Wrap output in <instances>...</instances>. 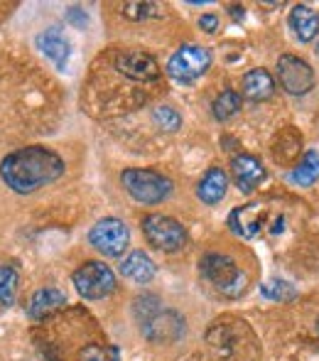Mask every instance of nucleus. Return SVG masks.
<instances>
[{
	"label": "nucleus",
	"instance_id": "1",
	"mask_svg": "<svg viewBox=\"0 0 319 361\" xmlns=\"http://www.w3.org/2000/svg\"><path fill=\"white\" fill-rule=\"evenodd\" d=\"M67 165L54 150L42 145H30L15 150L0 162V177L18 195H32L39 187L52 185L64 175Z\"/></svg>",
	"mask_w": 319,
	"mask_h": 361
},
{
	"label": "nucleus",
	"instance_id": "2",
	"mask_svg": "<svg viewBox=\"0 0 319 361\" xmlns=\"http://www.w3.org/2000/svg\"><path fill=\"white\" fill-rule=\"evenodd\" d=\"M120 185L140 204H160L175 190L170 177L155 170H143V167H130L120 172Z\"/></svg>",
	"mask_w": 319,
	"mask_h": 361
},
{
	"label": "nucleus",
	"instance_id": "3",
	"mask_svg": "<svg viewBox=\"0 0 319 361\" xmlns=\"http://www.w3.org/2000/svg\"><path fill=\"white\" fill-rule=\"evenodd\" d=\"M199 273L226 298H239L246 293V273L236 266L234 258L224 256V253H206L199 261Z\"/></svg>",
	"mask_w": 319,
	"mask_h": 361
},
{
	"label": "nucleus",
	"instance_id": "4",
	"mask_svg": "<svg viewBox=\"0 0 319 361\" xmlns=\"http://www.w3.org/2000/svg\"><path fill=\"white\" fill-rule=\"evenodd\" d=\"M143 233L148 238V243L158 251L175 253L180 248H184L187 243V228L182 226L177 219L165 216V214H148L143 216Z\"/></svg>",
	"mask_w": 319,
	"mask_h": 361
},
{
	"label": "nucleus",
	"instance_id": "5",
	"mask_svg": "<svg viewBox=\"0 0 319 361\" xmlns=\"http://www.w3.org/2000/svg\"><path fill=\"white\" fill-rule=\"evenodd\" d=\"M74 288L81 298L86 300H101L108 298L115 290V276L108 266H104L101 261H86L84 266H79L72 276Z\"/></svg>",
	"mask_w": 319,
	"mask_h": 361
},
{
	"label": "nucleus",
	"instance_id": "6",
	"mask_svg": "<svg viewBox=\"0 0 319 361\" xmlns=\"http://www.w3.org/2000/svg\"><path fill=\"white\" fill-rule=\"evenodd\" d=\"M89 241L99 253H104V256H108V258H118V256H123L125 248H128L130 231L120 219L106 216L91 226Z\"/></svg>",
	"mask_w": 319,
	"mask_h": 361
},
{
	"label": "nucleus",
	"instance_id": "7",
	"mask_svg": "<svg viewBox=\"0 0 319 361\" xmlns=\"http://www.w3.org/2000/svg\"><path fill=\"white\" fill-rule=\"evenodd\" d=\"M209 64H211L209 49L199 47V44H184V47H180L170 57V62H167V74L175 81L189 84V81L199 79V76L209 69Z\"/></svg>",
	"mask_w": 319,
	"mask_h": 361
},
{
	"label": "nucleus",
	"instance_id": "8",
	"mask_svg": "<svg viewBox=\"0 0 319 361\" xmlns=\"http://www.w3.org/2000/svg\"><path fill=\"white\" fill-rule=\"evenodd\" d=\"M277 81L282 91H287L290 96H305L315 89V72L305 59L295 54H282L277 59Z\"/></svg>",
	"mask_w": 319,
	"mask_h": 361
},
{
	"label": "nucleus",
	"instance_id": "9",
	"mask_svg": "<svg viewBox=\"0 0 319 361\" xmlns=\"http://www.w3.org/2000/svg\"><path fill=\"white\" fill-rule=\"evenodd\" d=\"M140 332L153 344H175L184 337V317L175 310L162 307L140 324Z\"/></svg>",
	"mask_w": 319,
	"mask_h": 361
},
{
	"label": "nucleus",
	"instance_id": "10",
	"mask_svg": "<svg viewBox=\"0 0 319 361\" xmlns=\"http://www.w3.org/2000/svg\"><path fill=\"white\" fill-rule=\"evenodd\" d=\"M265 207L261 204H243L236 207L234 212L229 214V226L236 236L241 238H253L261 233V228L265 226Z\"/></svg>",
	"mask_w": 319,
	"mask_h": 361
},
{
	"label": "nucleus",
	"instance_id": "11",
	"mask_svg": "<svg viewBox=\"0 0 319 361\" xmlns=\"http://www.w3.org/2000/svg\"><path fill=\"white\" fill-rule=\"evenodd\" d=\"M115 69L135 81H153L160 76V64L145 52H125L115 59Z\"/></svg>",
	"mask_w": 319,
	"mask_h": 361
},
{
	"label": "nucleus",
	"instance_id": "12",
	"mask_svg": "<svg viewBox=\"0 0 319 361\" xmlns=\"http://www.w3.org/2000/svg\"><path fill=\"white\" fill-rule=\"evenodd\" d=\"M231 170H234V180L243 195H253L256 187L265 180V167L253 155H236L231 162Z\"/></svg>",
	"mask_w": 319,
	"mask_h": 361
},
{
	"label": "nucleus",
	"instance_id": "13",
	"mask_svg": "<svg viewBox=\"0 0 319 361\" xmlns=\"http://www.w3.org/2000/svg\"><path fill=\"white\" fill-rule=\"evenodd\" d=\"M35 44H37L39 52L47 54L59 69L67 67V59L72 49H69V39L64 37L57 27H49V30H44V32H39L37 37H35Z\"/></svg>",
	"mask_w": 319,
	"mask_h": 361
},
{
	"label": "nucleus",
	"instance_id": "14",
	"mask_svg": "<svg viewBox=\"0 0 319 361\" xmlns=\"http://www.w3.org/2000/svg\"><path fill=\"white\" fill-rule=\"evenodd\" d=\"M67 305V295L57 288H42L30 298L27 302V317L30 319H44L52 312H57L59 307Z\"/></svg>",
	"mask_w": 319,
	"mask_h": 361
},
{
	"label": "nucleus",
	"instance_id": "15",
	"mask_svg": "<svg viewBox=\"0 0 319 361\" xmlns=\"http://www.w3.org/2000/svg\"><path fill=\"white\" fill-rule=\"evenodd\" d=\"M226 190H229V177L221 167H209L206 175L201 177L199 187H196V197H199L204 204L216 207L221 200L226 197Z\"/></svg>",
	"mask_w": 319,
	"mask_h": 361
},
{
	"label": "nucleus",
	"instance_id": "16",
	"mask_svg": "<svg viewBox=\"0 0 319 361\" xmlns=\"http://www.w3.org/2000/svg\"><path fill=\"white\" fill-rule=\"evenodd\" d=\"M287 23H290L292 32L300 42H312L319 35V13L312 10L310 5H295L290 10Z\"/></svg>",
	"mask_w": 319,
	"mask_h": 361
},
{
	"label": "nucleus",
	"instance_id": "17",
	"mask_svg": "<svg viewBox=\"0 0 319 361\" xmlns=\"http://www.w3.org/2000/svg\"><path fill=\"white\" fill-rule=\"evenodd\" d=\"M120 273H123L125 278H130L133 283L145 286V283H150L155 278L158 266H155V261L148 256V253L133 251V253H128V256L123 258V263H120Z\"/></svg>",
	"mask_w": 319,
	"mask_h": 361
},
{
	"label": "nucleus",
	"instance_id": "18",
	"mask_svg": "<svg viewBox=\"0 0 319 361\" xmlns=\"http://www.w3.org/2000/svg\"><path fill=\"white\" fill-rule=\"evenodd\" d=\"M275 94V81L268 69H251L243 74V96L251 101H268Z\"/></svg>",
	"mask_w": 319,
	"mask_h": 361
},
{
	"label": "nucleus",
	"instance_id": "19",
	"mask_svg": "<svg viewBox=\"0 0 319 361\" xmlns=\"http://www.w3.org/2000/svg\"><path fill=\"white\" fill-rule=\"evenodd\" d=\"M319 180V152L310 150L300 160V165L290 172V182L297 187H310Z\"/></svg>",
	"mask_w": 319,
	"mask_h": 361
},
{
	"label": "nucleus",
	"instance_id": "20",
	"mask_svg": "<svg viewBox=\"0 0 319 361\" xmlns=\"http://www.w3.org/2000/svg\"><path fill=\"white\" fill-rule=\"evenodd\" d=\"M239 111H241V96L236 94L234 89L221 91V94L214 99V104H211V114H214L216 121H229V118H234V116L239 114Z\"/></svg>",
	"mask_w": 319,
	"mask_h": 361
},
{
	"label": "nucleus",
	"instance_id": "21",
	"mask_svg": "<svg viewBox=\"0 0 319 361\" xmlns=\"http://www.w3.org/2000/svg\"><path fill=\"white\" fill-rule=\"evenodd\" d=\"M261 295L268 300H275V302H287V300H295L297 290L292 283L280 281V278H273V281H265L261 286Z\"/></svg>",
	"mask_w": 319,
	"mask_h": 361
},
{
	"label": "nucleus",
	"instance_id": "22",
	"mask_svg": "<svg viewBox=\"0 0 319 361\" xmlns=\"http://www.w3.org/2000/svg\"><path fill=\"white\" fill-rule=\"evenodd\" d=\"M18 293V271L10 266H0V305H13Z\"/></svg>",
	"mask_w": 319,
	"mask_h": 361
},
{
	"label": "nucleus",
	"instance_id": "23",
	"mask_svg": "<svg viewBox=\"0 0 319 361\" xmlns=\"http://www.w3.org/2000/svg\"><path fill=\"white\" fill-rule=\"evenodd\" d=\"M153 123L158 126V128L167 130V133H175V130L182 126V118L175 109H170V106H158V109H153Z\"/></svg>",
	"mask_w": 319,
	"mask_h": 361
},
{
	"label": "nucleus",
	"instance_id": "24",
	"mask_svg": "<svg viewBox=\"0 0 319 361\" xmlns=\"http://www.w3.org/2000/svg\"><path fill=\"white\" fill-rule=\"evenodd\" d=\"M160 310H162V300L158 298V295H143V298H138L133 302L135 319H138L140 324H143L148 317H153L155 312H160Z\"/></svg>",
	"mask_w": 319,
	"mask_h": 361
},
{
	"label": "nucleus",
	"instance_id": "25",
	"mask_svg": "<svg viewBox=\"0 0 319 361\" xmlns=\"http://www.w3.org/2000/svg\"><path fill=\"white\" fill-rule=\"evenodd\" d=\"M123 15L130 20H150V18H162V10L155 3H125Z\"/></svg>",
	"mask_w": 319,
	"mask_h": 361
},
{
	"label": "nucleus",
	"instance_id": "26",
	"mask_svg": "<svg viewBox=\"0 0 319 361\" xmlns=\"http://www.w3.org/2000/svg\"><path fill=\"white\" fill-rule=\"evenodd\" d=\"M81 361H106V352L99 344H89V347L81 352Z\"/></svg>",
	"mask_w": 319,
	"mask_h": 361
},
{
	"label": "nucleus",
	"instance_id": "27",
	"mask_svg": "<svg viewBox=\"0 0 319 361\" xmlns=\"http://www.w3.org/2000/svg\"><path fill=\"white\" fill-rule=\"evenodd\" d=\"M199 27L204 30L206 35H214L219 30V18L216 15H201L199 18Z\"/></svg>",
	"mask_w": 319,
	"mask_h": 361
},
{
	"label": "nucleus",
	"instance_id": "28",
	"mask_svg": "<svg viewBox=\"0 0 319 361\" xmlns=\"http://www.w3.org/2000/svg\"><path fill=\"white\" fill-rule=\"evenodd\" d=\"M67 20H69L72 25H77L79 30H84V27H86V23H89V18H86V13H84L81 8H72V10H69V13H67Z\"/></svg>",
	"mask_w": 319,
	"mask_h": 361
},
{
	"label": "nucleus",
	"instance_id": "29",
	"mask_svg": "<svg viewBox=\"0 0 319 361\" xmlns=\"http://www.w3.org/2000/svg\"><path fill=\"white\" fill-rule=\"evenodd\" d=\"M231 15H234L236 20H243V15H246L243 13V5H234V8H231Z\"/></svg>",
	"mask_w": 319,
	"mask_h": 361
}]
</instances>
